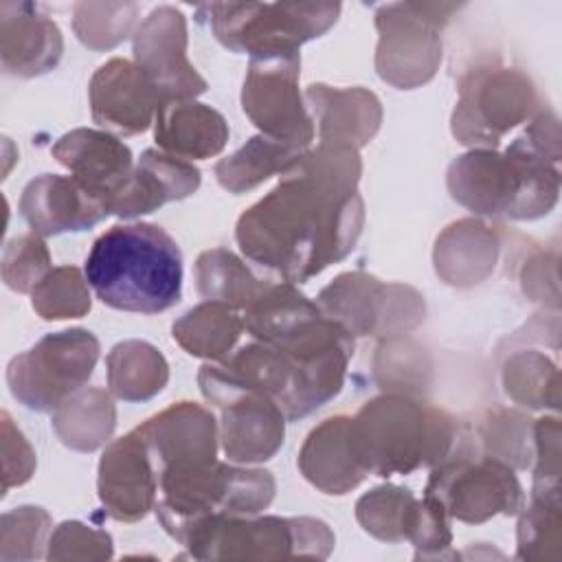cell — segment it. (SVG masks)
Returning <instances> with one entry per match:
<instances>
[{"mask_svg": "<svg viewBox=\"0 0 562 562\" xmlns=\"http://www.w3.org/2000/svg\"><path fill=\"white\" fill-rule=\"evenodd\" d=\"M358 149L318 143L246 209L235 226L241 252L288 283H303L345 259L364 224Z\"/></svg>", "mask_w": 562, "mask_h": 562, "instance_id": "cell-1", "label": "cell"}, {"mask_svg": "<svg viewBox=\"0 0 562 562\" xmlns=\"http://www.w3.org/2000/svg\"><path fill=\"white\" fill-rule=\"evenodd\" d=\"M86 279L97 299L121 312L158 314L182 296V255L156 224H116L94 239Z\"/></svg>", "mask_w": 562, "mask_h": 562, "instance_id": "cell-2", "label": "cell"}, {"mask_svg": "<svg viewBox=\"0 0 562 562\" xmlns=\"http://www.w3.org/2000/svg\"><path fill=\"white\" fill-rule=\"evenodd\" d=\"M452 415L406 393H382L349 417V446L367 474H411L454 454L465 441Z\"/></svg>", "mask_w": 562, "mask_h": 562, "instance_id": "cell-3", "label": "cell"}, {"mask_svg": "<svg viewBox=\"0 0 562 562\" xmlns=\"http://www.w3.org/2000/svg\"><path fill=\"white\" fill-rule=\"evenodd\" d=\"M452 200L476 215L536 220L560 193V171L522 134L505 151L470 149L457 156L446 176Z\"/></svg>", "mask_w": 562, "mask_h": 562, "instance_id": "cell-4", "label": "cell"}, {"mask_svg": "<svg viewBox=\"0 0 562 562\" xmlns=\"http://www.w3.org/2000/svg\"><path fill=\"white\" fill-rule=\"evenodd\" d=\"M274 476L259 468H237L217 459L173 465L158 474L156 516L165 531L182 542L187 531L215 514L252 516L274 498Z\"/></svg>", "mask_w": 562, "mask_h": 562, "instance_id": "cell-5", "label": "cell"}, {"mask_svg": "<svg viewBox=\"0 0 562 562\" xmlns=\"http://www.w3.org/2000/svg\"><path fill=\"white\" fill-rule=\"evenodd\" d=\"M180 544L195 560H325L336 538L327 522L310 516L215 514L191 527Z\"/></svg>", "mask_w": 562, "mask_h": 562, "instance_id": "cell-6", "label": "cell"}, {"mask_svg": "<svg viewBox=\"0 0 562 562\" xmlns=\"http://www.w3.org/2000/svg\"><path fill=\"white\" fill-rule=\"evenodd\" d=\"M340 15V2H209L198 7L215 40L252 57L299 53L301 44L321 37Z\"/></svg>", "mask_w": 562, "mask_h": 562, "instance_id": "cell-7", "label": "cell"}, {"mask_svg": "<svg viewBox=\"0 0 562 562\" xmlns=\"http://www.w3.org/2000/svg\"><path fill=\"white\" fill-rule=\"evenodd\" d=\"M540 110L533 81L518 68L479 64L459 79L452 136L470 149H496L501 138Z\"/></svg>", "mask_w": 562, "mask_h": 562, "instance_id": "cell-8", "label": "cell"}, {"mask_svg": "<svg viewBox=\"0 0 562 562\" xmlns=\"http://www.w3.org/2000/svg\"><path fill=\"white\" fill-rule=\"evenodd\" d=\"M463 4L393 2L375 11V70L382 81L413 90L428 83L441 64V29Z\"/></svg>", "mask_w": 562, "mask_h": 562, "instance_id": "cell-9", "label": "cell"}, {"mask_svg": "<svg viewBox=\"0 0 562 562\" xmlns=\"http://www.w3.org/2000/svg\"><path fill=\"white\" fill-rule=\"evenodd\" d=\"M424 496L437 501L448 518L468 525L485 522L498 514L514 516L525 505L514 468L479 454L472 435L454 454L432 465Z\"/></svg>", "mask_w": 562, "mask_h": 562, "instance_id": "cell-10", "label": "cell"}, {"mask_svg": "<svg viewBox=\"0 0 562 562\" xmlns=\"http://www.w3.org/2000/svg\"><path fill=\"white\" fill-rule=\"evenodd\" d=\"M99 360V340L92 331L72 327L46 334L29 351L11 358L7 384L26 408L53 413L72 393L83 389Z\"/></svg>", "mask_w": 562, "mask_h": 562, "instance_id": "cell-11", "label": "cell"}, {"mask_svg": "<svg viewBox=\"0 0 562 562\" xmlns=\"http://www.w3.org/2000/svg\"><path fill=\"white\" fill-rule=\"evenodd\" d=\"M314 303L353 338H400L419 327L426 316L424 296L415 288L386 283L360 270L338 274Z\"/></svg>", "mask_w": 562, "mask_h": 562, "instance_id": "cell-12", "label": "cell"}, {"mask_svg": "<svg viewBox=\"0 0 562 562\" xmlns=\"http://www.w3.org/2000/svg\"><path fill=\"white\" fill-rule=\"evenodd\" d=\"M301 55L252 57L241 88V110L270 138L310 147L316 127L299 90Z\"/></svg>", "mask_w": 562, "mask_h": 562, "instance_id": "cell-13", "label": "cell"}, {"mask_svg": "<svg viewBox=\"0 0 562 562\" xmlns=\"http://www.w3.org/2000/svg\"><path fill=\"white\" fill-rule=\"evenodd\" d=\"M132 53L160 103L191 101L206 92L204 77L187 57V20L176 7H156L136 26Z\"/></svg>", "mask_w": 562, "mask_h": 562, "instance_id": "cell-14", "label": "cell"}, {"mask_svg": "<svg viewBox=\"0 0 562 562\" xmlns=\"http://www.w3.org/2000/svg\"><path fill=\"white\" fill-rule=\"evenodd\" d=\"M97 494L105 514L119 522H136L156 507L158 472L136 428L103 450Z\"/></svg>", "mask_w": 562, "mask_h": 562, "instance_id": "cell-15", "label": "cell"}, {"mask_svg": "<svg viewBox=\"0 0 562 562\" xmlns=\"http://www.w3.org/2000/svg\"><path fill=\"white\" fill-rule=\"evenodd\" d=\"M88 94L94 123L123 136L145 132L160 105L156 90L138 66L123 57H112L97 68Z\"/></svg>", "mask_w": 562, "mask_h": 562, "instance_id": "cell-16", "label": "cell"}, {"mask_svg": "<svg viewBox=\"0 0 562 562\" xmlns=\"http://www.w3.org/2000/svg\"><path fill=\"white\" fill-rule=\"evenodd\" d=\"M50 154L88 193L105 202L108 209L134 171L130 147L103 130H70L55 140Z\"/></svg>", "mask_w": 562, "mask_h": 562, "instance_id": "cell-17", "label": "cell"}, {"mask_svg": "<svg viewBox=\"0 0 562 562\" xmlns=\"http://www.w3.org/2000/svg\"><path fill=\"white\" fill-rule=\"evenodd\" d=\"M156 472L173 465L206 463L217 459L220 428L209 408L195 402H178L136 426Z\"/></svg>", "mask_w": 562, "mask_h": 562, "instance_id": "cell-18", "label": "cell"}, {"mask_svg": "<svg viewBox=\"0 0 562 562\" xmlns=\"http://www.w3.org/2000/svg\"><path fill=\"white\" fill-rule=\"evenodd\" d=\"M20 215L42 237L79 233L110 215L105 202L88 193L72 176L42 173L20 195Z\"/></svg>", "mask_w": 562, "mask_h": 562, "instance_id": "cell-19", "label": "cell"}, {"mask_svg": "<svg viewBox=\"0 0 562 562\" xmlns=\"http://www.w3.org/2000/svg\"><path fill=\"white\" fill-rule=\"evenodd\" d=\"M64 53L59 26L33 2H0V61L11 77L53 70Z\"/></svg>", "mask_w": 562, "mask_h": 562, "instance_id": "cell-20", "label": "cell"}, {"mask_svg": "<svg viewBox=\"0 0 562 562\" xmlns=\"http://www.w3.org/2000/svg\"><path fill=\"white\" fill-rule=\"evenodd\" d=\"M303 97L321 143L360 149L371 143L380 130L382 103L367 88L312 83Z\"/></svg>", "mask_w": 562, "mask_h": 562, "instance_id": "cell-21", "label": "cell"}, {"mask_svg": "<svg viewBox=\"0 0 562 562\" xmlns=\"http://www.w3.org/2000/svg\"><path fill=\"white\" fill-rule=\"evenodd\" d=\"M198 187L200 169L193 162L165 154L162 149H145L130 180L112 200L110 215L125 220L147 215L167 202L189 198Z\"/></svg>", "mask_w": 562, "mask_h": 562, "instance_id": "cell-22", "label": "cell"}, {"mask_svg": "<svg viewBox=\"0 0 562 562\" xmlns=\"http://www.w3.org/2000/svg\"><path fill=\"white\" fill-rule=\"evenodd\" d=\"M285 415L268 397L239 395L222 406L220 441L233 463H261L277 454L285 437Z\"/></svg>", "mask_w": 562, "mask_h": 562, "instance_id": "cell-23", "label": "cell"}, {"mask_svg": "<svg viewBox=\"0 0 562 562\" xmlns=\"http://www.w3.org/2000/svg\"><path fill=\"white\" fill-rule=\"evenodd\" d=\"M158 149L182 160H206L228 143V123L211 105L198 101L160 103L154 119Z\"/></svg>", "mask_w": 562, "mask_h": 562, "instance_id": "cell-24", "label": "cell"}, {"mask_svg": "<svg viewBox=\"0 0 562 562\" xmlns=\"http://www.w3.org/2000/svg\"><path fill=\"white\" fill-rule=\"evenodd\" d=\"M498 250L501 241L492 226L476 217L457 220L435 241V272L454 288L479 285L494 272Z\"/></svg>", "mask_w": 562, "mask_h": 562, "instance_id": "cell-25", "label": "cell"}, {"mask_svg": "<svg viewBox=\"0 0 562 562\" xmlns=\"http://www.w3.org/2000/svg\"><path fill=\"white\" fill-rule=\"evenodd\" d=\"M299 470L316 490L336 496L351 492L369 476L351 452L347 415L327 417L310 430L299 452Z\"/></svg>", "mask_w": 562, "mask_h": 562, "instance_id": "cell-26", "label": "cell"}, {"mask_svg": "<svg viewBox=\"0 0 562 562\" xmlns=\"http://www.w3.org/2000/svg\"><path fill=\"white\" fill-rule=\"evenodd\" d=\"M50 424L64 446L79 452H92L112 437L116 406L103 389H79L53 411Z\"/></svg>", "mask_w": 562, "mask_h": 562, "instance_id": "cell-27", "label": "cell"}, {"mask_svg": "<svg viewBox=\"0 0 562 562\" xmlns=\"http://www.w3.org/2000/svg\"><path fill=\"white\" fill-rule=\"evenodd\" d=\"M305 149L310 147L257 134L215 165V178L220 187L239 195L259 187L274 173H285Z\"/></svg>", "mask_w": 562, "mask_h": 562, "instance_id": "cell-28", "label": "cell"}, {"mask_svg": "<svg viewBox=\"0 0 562 562\" xmlns=\"http://www.w3.org/2000/svg\"><path fill=\"white\" fill-rule=\"evenodd\" d=\"M244 331V318L228 305L204 301L182 314L173 327V340L191 356L220 362L233 353Z\"/></svg>", "mask_w": 562, "mask_h": 562, "instance_id": "cell-29", "label": "cell"}, {"mask_svg": "<svg viewBox=\"0 0 562 562\" xmlns=\"http://www.w3.org/2000/svg\"><path fill=\"white\" fill-rule=\"evenodd\" d=\"M110 393L123 402H147L169 380L165 356L145 340H123L105 358Z\"/></svg>", "mask_w": 562, "mask_h": 562, "instance_id": "cell-30", "label": "cell"}, {"mask_svg": "<svg viewBox=\"0 0 562 562\" xmlns=\"http://www.w3.org/2000/svg\"><path fill=\"white\" fill-rule=\"evenodd\" d=\"M270 283L257 279L250 268L226 248L200 252L195 261V288L206 301L246 310Z\"/></svg>", "mask_w": 562, "mask_h": 562, "instance_id": "cell-31", "label": "cell"}, {"mask_svg": "<svg viewBox=\"0 0 562 562\" xmlns=\"http://www.w3.org/2000/svg\"><path fill=\"white\" fill-rule=\"evenodd\" d=\"M533 419L514 408L487 411L476 428L474 441L481 454L507 463L514 470H527L533 461Z\"/></svg>", "mask_w": 562, "mask_h": 562, "instance_id": "cell-32", "label": "cell"}, {"mask_svg": "<svg viewBox=\"0 0 562 562\" xmlns=\"http://www.w3.org/2000/svg\"><path fill=\"white\" fill-rule=\"evenodd\" d=\"M419 498L411 490L386 483L362 494L356 503V520L378 540L402 542L408 538Z\"/></svg>", "mask_w": 562, "mask_h": 562, "instance_id": "cell-33", "label": "cell"}, {"mask_svg": "<svg viewBox=\"0 0 562 562\" xmlns=\"http://www.w3.org/2000/svg\"><path fill=\"white\" fill-rule=\"evenodd\" d=\"M562 555L560 492H531L518 518V560L555 562Z\"/></svg>", "mask_w": 562, "mask_h": 562, "instance_id": "cell-34", "label": "cell"}, {"mask_svg": "<svg viewBox=\"0 0 562 562\" xmlns=\"http://www.w3.org/2000/svg\"><path fill=\"white\" fill-rule=\"evenodd\" d=\"M505 393L527 408H558L560 378L558 367L540 351H516L503 367Z\"/></svg>", "mask_w": 562, "mask_h": 562, "instance_id": "cell-35", "label": "cell"}, {"mask_svg": "<svg viewBox=\"0 0 562 562\" xmlns=\"http://www.w3.org/2000/svg\"><path fill=\"white\" fill-rule=\"evenodd\" d=\"M430 369L428 353L404 336L382 340L373 358L375 380L386 393L413 395L424 391L430 382Z\"/></svg>", "mask_w": 562, "mask_h": 562, "instance_id": "cell-36", "label": "cell"}, {"mask_svg": "<svg viewBox=\"0 0 562 562\" xmlns=\"http://www.w3.org/2000/svg\"><path fill=\"white\" fill-rule=\"evenodd\" d=\"M88 288L90 283L79 268L57 266L33 288L31 305L44 321L81 318L92 305Z\"/></svg>", "mask_w": 562, "mask_h": 562, "instance_id": "cell-37", "label": "cell"}, {"mask_svg": "<svg viewBox=\"0 0 562 562\" xmlns=\"http://www.w3.org/2000/svg\"><path fill=\"white\" fill-rule=\"evenodd\" d=\"M136 2H77L72 29L83 46L92 50H110L136 31Z\"/></svg>", "mask_w": 562, "mask_h": 562, "instance_id": "cell-38", "label": "cell"}, {"mask_svg": "<svg viewBox=\"0 0 562 562\" xmlns=\"http://www.w3.org/2000/svg\"><path fill=\"white\" fill-rule=\"evenodd\" d=\"M50 516L46 509L35 505H22L0 520V560L2 562H26L37 560L50 540Z\"/></svg>", "mask_w": 562, "mask_h": 562, "instance_id": "cell-39", "label": "cell"}, {"mask_svg": "<svg viewBox=\"0 0 562 562\" xmlns=\"http://www.w3.org/2000/svg\"><path fill=\"white\" fill-rule=\"evenodd\" d=\"M50 252L37 233L18 235L7 241L2 252V281L13 292H33L48 274Z\"/></svg>", "mask_w": 562, "mask_h": 562, "instance_id": "cell-40", "label": "cell"}, {"mask_svg": "<svg viewBox=\"0 0 562 562\" xmlns=\"http://www.w3.org/2000/svg\"><path fill=\"white\" fill-rule=\"evenodd\" d=\"M48 560H110L112 536L79 520H66L55 527L48 540Z\"/></svg>", "mask_w": 562, "mask_h": 562, "instance_id": "cell-41", "label": "cell"}, {"mask_svg": "<svg viewBox=\"0 0 562 562\" xmlns=\"http://www.w3.org/2000/svg\"><path fill=\"white\" fill-rule=\"evenodd\" d=\"M415 547V558H454L457 553L450 551L452 544V531H450V518L443 512V507L424 496L417 505V514L413 520V527L406 538Z\"/></svg>", "mask_w": 562, "mask_h": 562, "instance_id": "cell-42", "label": "cell"}, {"mask_svg": "<svg viewBox=\"0 0 562 562\" xmlns=\"http://www.w3.org/2000/svg\"><path fill=\"white\" fill-rule=\"evenodd\" d=\"M533 485L531 492H560V419L533 422Z\"/></svg>", "mask_w": 562, "mask_h": 562, "instance_id": "cell-43", "label": "cell"}, {"mask_svg": "<svg viewBox=\"0 0 562 562\" xmlns=\"http://www.w3.org/2000/svg\"><path fill=\"white\" fill-rule=\"evenodd\" d=\"M35 472V452L13 424L9 413H2V494L13 485L26 483Z\"/></svg>", "mask_w": 562, "mask_h": 562, "instance_id": "cell-44", "label": "cell"}, {"mask_svg": "<svg viewBox=\"0 0 562 562\" xmlns=\"http://www.w3.org/2000/svg\"><path fill=\"white\" fill-rule=\"evenodd\" d=\"M558 263V257L553 255L547 259L544 252L529 259L522 268V290L529 294L531 301H549L553 307H558V274H549L547 270Z\"/></svg>", "mask_w": 562, "mask_h": 562, "instance_id": "cell-45", "label": "cell"}]
</instances>
